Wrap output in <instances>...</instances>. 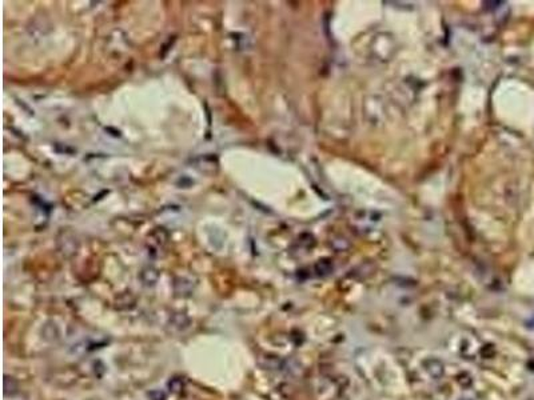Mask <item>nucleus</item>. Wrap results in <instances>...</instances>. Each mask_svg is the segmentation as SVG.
Returning <instances> with one entry per match:
<instances>
[{
    "label": "nucleus",
    "mask_w": 534,
    "mask_h": 400,
    "mask_svg": "<svg viewBox=\"0 0 534 400\" xmlns=\"http://www.w3.org/2000/svg\"><path fill=\"white\" fill-rule=\"evenodd\" d=\"M191 324V319H190L187 315L184 312H175L170 316L167 323L168 331H171L174 334H179V332H183L190 327Z\"/></svg>",
    "instance_id": "1"
},
{
    "label": "nucleus",
    "mask_w": 534,
    "mask_h": 400,
    "mask_svg": "<svg viewBox=\"0 0 534 400\" xmlns=\"http://www.w3.org/2000/svg\"><path fill=\"white\" fill-rule=\"evenodd\" d=\"M42 335L47 341H58L60 337V330L58 325L49 321L47 324L43 325L42 328Z\"/></svg>",
    "instance_id": "2"
},
{
    "label": "nucleus",
    "mask_w": 534,
    "mask_h": 400,
    "mask_svg": "<svg viewBox=\"0 0 534 400\" xmlns=\"http://www.w3.org/2000/svg\"><path fill=\"white\" fill-rule=\"evenodd\" d=\"M19 389V385H17V382L11 376H4V394L7 396H12L15 395Z\"/></svg>",
    "instance_id": "3"
},
{
    "label": "nucleus",
    "mask_w": 534,
    "mask_h": 400,
    "mask_svg": "<svg viewBox=\"0 0 534 400\" xmlns=\"http://www.w3.org/2000/svg\"><path fill=\"white\" fill-rule=\"evenodd\" d=\"M167 387L171 392H174V394H179V392H182V389L184 388L183 379L178 378V376L171 378L170 380H168Z\"/></svg>",
    "instance_id": "4"
},
{
    "label": "nucleus",
    "mask_w": 534,
    "mask_h": 400,
    "mask_svg": "<svg viewBox=\"0 0 534 400\" xmlns=\"http://www.w3.org/2000/svg\"><path fill=\"white\" fill-rule=\"evenodd\" d=\"M157 279L158 273L154 270H146V271L142 273V282L145 283L146 286H152L154 283L157 282Z\"/></svg>",
    "instance_id": "5"
},
{
    "label": "nucleus",
    "mask_w": 534,
    "mask_h": 400,
    "mask_svg": "<svg viewBox=\"0 0 534 400\" xmlns=\"http://www.w3.org/2000/svg\"><path fill=\"white\" fill-rule=\"evenodd\" d=\"M166 392L162 391V389H152L147 394V399L148 400H166Z\"/></svg>",
    "instance_id": "6"
}]
</instances>
